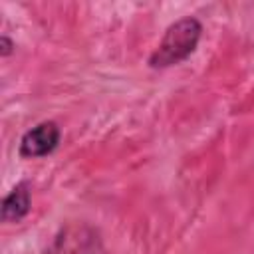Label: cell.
<instances>
[{
	"instance_id": "obj_5",
	"label": "cell",
	"mask_w": 254,
	"mask_h": 254,
	"mask_svg": "<svg viewBox=\"0 0 254 254\" xmlns=\"http://www.w3.org/2000/svg\"><path fill=\"white\" fill-rule=\"evenodd\" d=\"M12 50H14V42H12L8 36H2V38H0V54H2V58L10 56Z\"/></svg>"
},
{
	"instance_id": "obj_2",
	"label": "cell",
	"mask_w": 254,
	"mask_h": 254,
	"mask_svg": "<svg viewBox=\"0 0 254 254\" xmlns=\"http://www.w3.org/2000/svg\"><path fill=\"white\" fill-rule=\"evenodd\" d=\"M97 232L85 222H71L58 230L46 254H99Z\"/></svg>"
},
{
	"instance_id": "obj_1",
	"label": "cell",
	"mask_w": 254,
	"mask_h": 254,
	"mask_svg": "<svg viewBox=\"0 0 254 254\" xmlns=\"http://www.w3.org/2000/svg\"><path fill=\"white\" fill-rule=\"evenodd\" d=\"M200 36H202V24L194 16H185L173 22L165 30L155 52L149 56V67L165 69L185 62L196 50Z\"/></svg>"
},
{
	"instance_id": "obj_3",
	"label": "cell",
	"mask_w": 254,
	"mask_h": 254,
	"mask_svg": "<svg viewBox=\"0 0 254 254\" xmlns=\"http://www.w3.org/2000/svg\"><path fill=\"white\" fill-rule=\"evenodd\" d=\"M62 139V129L56 121H42L28 129L20 139V155L26 159H40L56 151Z\"/></svg>"
},
{
	"instance_id": "obj_4",
	"label": "cell",
	"mask_w": 254,
	"mask_h": 254,
	"mask_svg": "<svg viewBox=\"0 0 254 254\" xmlns=\"http://www.w3.org/2000/svg\"><path fill=\"white\" fill-rule=\"evenodd\" d=\"M32 206V192L26 183H18L4 198H2V220L4 222H20Z\"/></svg>"
}]
</instances>
